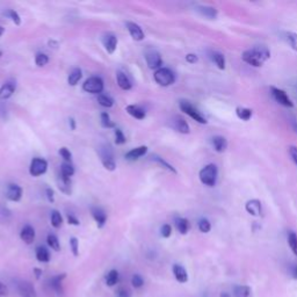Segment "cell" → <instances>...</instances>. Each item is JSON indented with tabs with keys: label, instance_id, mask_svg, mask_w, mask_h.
Wrapping results in <instances>:
<instances>
[{
	"label": "cell",
	"instance_id": "cell-39",
	"mask_svg": "<svg viewBox=\"0 0 297 297\" xmlns=\"http://www.w3.org/2000/svg\"><path fill=\"white\" fill-rule=\"evenodd\" d=\"M288 244L290 250L292 251V253L297 255V235L294 231L288 232Z\"/></svg>",
	"mask_w": 297,
	"mask_h": 297
},
{
	"label": "cell",
	"instance_id": "cell-34",
	"mask_svg": "<svg viewBox=\"0 0 297 297\" xmlns=\"http://www.w3.org/2000/svg\"><path fill=\"white\" fill-rule=\"evenodd\" d=\"M236 114L237 116H238V119L243 120V121H250L252 115H253L251 109H248V108H245V107H237Z\"/></svg>",
	"mask_w": 297,
	"mask_h": 297
},
{
	"label": "cell",
	"instance_id": "cell-15",
	"mask_svg": "<svg viewBox=\"0 0 297 297\" xmlns=\"http://www.w3.org/2000/svg\"><path fill=\"white\" fill-rule=\"evenodd\" d=\"M127 28H128V30H129V34L131 35V38L134 39L135 41H143L144 38H145V36H144L142 28H140L137 23L128 21Z\"/></svg>",
	"mask_w": 297,
	"mask_h": 297
},
{
	"label": "cell",
	"instance_id": "cell-3",
	"mask_svg": "<svg viewBox=\"0 0 297 297\" xmlns=\"http://www.w3.org/2000/svg\"><path fill=\"white\" fill-rule=\"evenodd\" d=\"M154 78L156 83L163 87L171 86L175 82L174 72L171 69H168V67H160V69L155 72Z\"/></svg>",
	"mask_w": 297,
	"mask_h": 297
},
{
	"label": "cell",
	"instance_id": "cell-2",
	"mask_svg": "<svg viewBox=\"0 0 297 297\" xmlns=\"http://www.w3.org/2000/svg\"><path fill=\"white\" fill-rule=\"evenodd\" d=\"M200 181H201L204 186L214 187L216 182H217L218 178V168L215 164H209V165L204 166L199 173Z\"/></svg>",
	"mask_w": 297,
	"mask_h": 297
},
{
	"label": "cell",
	"instance_id": "cell-48",
	"mask_svg": "<svg viewBox=\"0 0 297 297\" xmlns=\"http://www.w3.org/2000/svg\"><path fill=\"white\" fill-rule=\"evenodd\" d=\"M59 156L65 160V163H71L72 160V154L67 147H61L59 148Z\"/></svg>",
	"mask_w": 297,
	"mask_h": 297
},
{
	"label": "cell",
	"instance_id": "cell-27",
	"mask_svg": "<svg viewBox=\"0 0 297 297\" xmlns=\"http://www.w3.org/2000/svg\"><path fill=\"white\" fill-rule=\"evenodd\" d=\"M175 227L178 229V231L181 235H186L188 231H190L191 224L188 222V219L183 217H176L175 218Z\"/></svg>",
	"mask_w": 297,
	"mask_h": 297
},
{
	"label": "cell",
	"instance_id": "cell-37",
	"mask_svg": "<svg viewBox=\"0 0 297 297\" xmlns=\"http://www.w3.org/2000/svg\"><path fill=\"white\" fill-rule=\"evenodd\" d=\"M98 102L102 107H106V108H110V107L114 106L113 98H110L109 95H106V94H99L98 95Z\"/></svg>",
	"mask_w": 297,
	"mask_h": 297
},
{
	"label": "cell",
	"instance_id": "cell-63",
	"mask_svg": "<svg viewBox=\"0 0 297 297\" xmlns=\"http://www.w3.org/2000/svg\"><path fill=\"white\" fill-rule=\"evenodd\" d=\"M2 55H3V53H0V57H2Z\"/></svg>",
	"mask_w": 297,
	"mask_h": 297
},
{
	"label": "cell",
	"instance_id": "cell-47",
	"mask_svg": "<svg viewBox=\"0 0 297 297\" xmlns=\"http://www.w3.org/2000/svg\"><path fill=\"white\" fill-rule=\"evenodd\" d=\"M6 15H7V17H10L12 21H13L17 26L21 25V18H20V15L18 14V12H15L14 10H10L6 13Z\"/></svg>",
	"mask_w": 297,
	"mask_h": 297
},
{
	"label": "cell",
	"instance_id": "cell-9",
	"mask_svg": "<svg viewBox=\"0 0 297 297\" xmlns=\"http://www.w3.org/2000/svg\"><path fill=\"white\" fill-rule=\"evenodd\" d=\"M48 170V163L43 158H34L30 163L29 173L31 176H40L44 174Z\"/></svg>",
	"mask_w": 297,
	"mask_h": 297
},
{
	"label": "cell",
	"instance_id": "cell-12",
	"mask_svg": "<svg viewBox=\"0 0 297 297\" xmlns=\"http://www.w3.org/2000/svg\"><path fill=\"white\" fill-rule=\"evenodd\" d=\"M102 44L108 54H114L118 48V38L113 33H107L102 38Z\"/></svg>",
	"mask_w": 297,
	"mask_h": 297
},
{
	"label": "cell",
	"instance_id": "cell-49",
	"mask_svg": "<svg viewBox=\"0 0 297 297\" xmlns=\"http://www.w3.org/2000/svg\"><path fill=\"white\" fill-rule=\"evenodd\" d=\"M288 273L294 280H297V264L290 263L288 264Z\"/></svg>",
	"mask_w": 297,
	"mask_h": 297
},
{
	"label": "cell",
	"instance_id": "cell-28",
	"mask_svg": "<svg viewBox=\"0 0 297 297\" xmlns=\"http://www.w3.org/2000/svg\"><path fill=\"white\" fill-rule=\"evenodd\" d=\"M58 188L64 193V194L71 195V193H72V190H71V179L70 178H64V176L59 175Z\"/></svg>",
	"mask_w": 297,
	"mask_h": 297
},
{
	"label": "cell",
	"instance_id": "cell-58",
	"mask_svg": "<svg viewBox=\"0 0 297 297\" xmlns=\"http://www.w3.org/2000/svg\"><path fill=\"white\" fill-rule=\"evenodd\" d=\"M34 274H35V278H36V280H40L42 278V275H43V271L41 270V268H34Z\"/></svg>",
	"mask_w": 297,
	"mask_h": 297
},
{
	"label": "cell",
	"instance_id": "cell-11",
	"mask_svg": "<svg viewBox=\"0 0 297 297\" xmlns=\"http://www.w3.org/2000/svg\"><path fill=\"white\" fill-rule=\"evenodd\" d=\"M6 198L13 202L20 201L22 198V188L17 183H10L6 190Z\"/></svg>",
	"mask_w": 297,
	"mask_h": 297
},
{
	"label": "cell",
	"instance_id": "cell-41",
	"mask_svg": "<svg viewBox=\"0 0 297 297\" xmlns=\"http://www.w3.org/2000/svg\"><path fill=\"white\" fill-rule=\"evenodd\" d=\"M198 226H199V230L203 232V234H208V232L211 230V224L207 218L200 219Z\"/></svg>",
	"mask_w": 297,
	"mask_h": 297
},
{
	"label": "cell",
	"instance_id": "cell-8",
	"mask_svg": "<svg viewBox=\"0 0 297 297\" xmlns=\"http://www.w3.org/2000/svg\"><path fill=\"white\" fill-rule=\"evenodd\" d=\"M144 57H145L146 64H147V66L150 67V69H152V70L160 69V66H162V64H163V59H162V56H160V54L158 53L157 50L147 49L145 51Z\"/></svg>",
	"mask_w": 297,
	"mask_h": 297
},
{
	"label": "cell",
	"instance_id": "cell-40",
	"mask_svg": "<svg viewBox=\"0 0 297 297\" xmlns=\"http://www.w3.org/2000/svg\"><path fill=\"white\" fill-rule=\"evenodd\" d=\"M152 160H155V162H157L159 165H162L164 168H166L167 171H170V172H172V173H176V170L175 168L171 165V164H168L166 160H164L162 157H159V156H152Z\"/></svg>",
	"mask_w": 297,
	"mask_h": 297
},
{
	"label": "cell",
	"instance_id": "cell-42",
	"mask_svg": "<svg viewBox=\"0 0 297 297\" xmlns=\"http://www.w3.org/2000/svg\"><path fill=\"white\" fill-rule=\"evenodd\" d=\"M48 62H49V57H48L46 54L40 53L35 56V63H36V65L40 66V67L46 66Z\"/></svg>",
	"mask_w": 297,
	"mask_h": 297
},
{
	"label": "cell",
	"instance_id": "cell-6",
	"mask_svg": "<svg viewBox=\"0 0 297 297\" xmlns=\"http://www.w3.org/2000/svg\"><path fill=\"white\" fill-rule=\"evenodd\" d=\"M83 90L87 93L92 94H101L103 91V82L100 77H91L88 78L83 85Z\"/></svg>",
	"mask_w": 297,
	"mask_h": 297
},
{
	"label": "cell",
	"instance_id": "cell-46",
	"mask_svg": "<svg viewBox=\"0 0 297 297\" xmlns=\"http://www.w3.org/2000/svg\"><path fill=\"white\" fill-rule=\"evenodd\" d=\"M70 248H71L72 253H73L75 256L79 255V242H78V239L76 238V237H72V238H70Z\"/></svg>",
	"mask_w": 297,
	"mask_h": 297
},
{
	"label": "cell",
	"instance_id": "cell-4",
	"mask_svg": "<svg viewBox=\"0 0 297 297\" xmlns=\"http://www.w3.org/2000/svg\"><path fill=\"white\" fill-rule=\"evenodd\" d=\"M179 107L183 113H186L190 118H192L194 121L201 123V124H206L208 121L207 119L201 114V112H199L198 108H195L192 105L190 101H186V100H181L179 102Z\"/></svg>",
	"mask_w": 297,
	"mask_h": 297
},
{
	"label": "cell",
	"instance_id": "cell-29",
	"mask_svg": "<svg viewBox=\"0 0 297 297\" xmlns=\"http://www.w3.org/2000/svg\"><path fill=\"white\" fill-rule=\"evenodd\" d=\"M234 296L235 297H252V289L248 286H236L234 288Z\"/></svg>",
	"mask_w": 297,
	"mask_h": 297
},
{
	"label": "cell",
	"instance_id": "cell-23",
	"mask_svg": "<svg viewBox=\"0 0 297 297\" xmlns=\"http://www.w3.org/2000/svg\"><path fill=\"white\" fill-rule=\"evenodd\" d=\"M196 11H198L201 15H203V17H206L208 19H216V17H217V10L214 9V7H211V6H206V5L196 6Z\"/></svg>",
	"mask_w": 297,
	"mask_h": 297
},
{
	"label": "cell",
	"instance_id": "cell-10",
	"mask_svg": "<svg viewBox=\"0 0 297 297\" xmlns=\"http://www.w3.org/2000/svg\"><path fill=\"white\" fill-rule=\"evenodd\" d=\"M18 291L21 297H38L36 289L29 281H22V282H20L18 286Z\"/></svg>",
	"mask_w": 297,
	"mask_h": 297
},
{
	"label": "cell",
	"instance_id": "cell-62",
	"mask_svg": "<svg viewBox=\"0 0 297 297\" xmlns=\"http://www.w3.org/2000/svg\"><path fill=\"white\" fill-rule=\"evenodd\" d=\"M219 297H231L230 294H228V292H222V294L219 295Z\"/></svg>",
	"mask_w": 297,
	"mask_h": 297
},
{
	"label": "cell",
	"instance_id": "cell-52",
	"mask_svg": "<svg viewBox=\"0 0 297 297\" xmlns=\"http://www.w3.org/2000/svg\"><path fill=\"white\" fill-rule=\"evenodd\" d=\"M46 195H47L48 201H49L50 203H54L55 202V193H54L53 190H51V188H47V190H46Z\"/></svg>",
	"mask_w": 297,
	"mask_h": 297
},
{
	"label": "cell",
	"instance_id": "cell-35",
	"mask_svg": "<svg viewBox=\"0 0 297 297\" xmlns=\"http://www.w3.org/2000/svg\"><path fill=\"white\" fill-rule=\"evenodd\" d=\"M75 174V167L71 163H63L61 166V175L64 178H70Z\"/></svg>",
	"mask_w": 297,
	"mask_h": 297
},
{
	"label": "cell",
	"instance_id": "cell-51",
	"mask_svg": "<svg viewBox=\"0 0 297 297\" xmlns=\"http://www.w3.org/2000/svg\"><path fill=\"white\" fill-rule=\"evenodd\" d=\"M288 152H289V156H290L291 160L295 163V165L297 166V146L290 145L288 147Z\"/></svg>",
	"mask_w": 297,
	"mask_h": 297
},
{
	"label": "cell",
	"instance_id": "cell-61",
	"mask_svg": "<svg viewBox=\"0 0 297 297\" xmlns=\"http://www.w3.org/2000/svg\"><path fill=\"white\" fill-rule=\"evenodd\" d=\"M5 33V28H4L3 26H0V38H2V35Z\"/></svg>",
	"mask_w": 297,
	"mask_h": 297
},
{
	"label": "cell",
	"instance_id": "cell-21",
	"mask_svg": "<svg viewBox=\"0 0 297 297\" xmlns=\"http://www.w3.org/2000/svg\"><path fill=\"white\" fill-rule=\"evenodd\" d=\"M146 152H147V146H145V145L135 147V148H132V150H130L129 152H127L126 159H128V160H137L140 157H143L144 155H146Z\"/></svg>",
	"mask_w": 297,
	"mask_h": 297
},
{
	"label": "cell",
	"instance_id": "cell-56",
	"mask_svg": "<svg viewBox=\"0 0 297 297\" xmlns=\"http://www.w3.org/2000/svg\"><path fill=\"white\" fill-rule=\"evenodd\" d=\"M67 222H69L70 224H72V226H79V224H80L79 220L77 218H76L75 216H72V215L67 216Z\"/></svg>",
	"mask_w": 297,
	"mask_h": 297
},
{
	"label": "cell",
	"instance_id": "cell-55",
	"mask_svg": "<svg viewBox=\"0 0 297 297\" xmlns=\"http://www.w3.org/2000/svg\"><path fill=\"white\" fill-rule=\"evenodd\" d=\"M118 297H130V294L127 289L120 288L118 290Z\"/></svg>",
	"mask_w": 297,
	"mask_h": 297
},
{
	"label": "cell",
	"instance_id": "cell-32",
	"mask_svg": "<svg viewBox=\"0 0 297 297\" xmlns=\"http://www.w3.org/2000/svg\"><path fill=\"white\" fill-rule=\"evenodd\" d=\"M283 39L286 40V42L290 46L292 50L297 51V34L294 31H284Z\"/></svg>",
	"mask_w": 297,
	"mask_h": 297
},
{
	"label": "cell",
	"instance_id": "cell-45",
	"mask_svg": "<svg viewBox=\"0 0 297 297\" xmlns=\"http://www.w3.org/2000/svg\"><path fill=\"white\" fill-rule=\"evenodd\" d=\"M127 142L126 139V136L123 135V132L121 129H119V128H116L115 129V143L118 144V145H122Z\"/></svg>",
	"mask_w": 297,
	"mask_h": 297
},
{
	"label": "cell",
	"instance_id": "cell-25",
	"mask_svg": "<svg viewBox=\"0 0 297 297\" xmlns=\"http://www.w3.org/2000/svg\"><path fill=\"white\" fill-rule=\"evenodd\" d=\"M35 255H36V259H38L40 263H49L50 262V252L47 247H44V246L36 247Z\"/></svg>",
	"mask_w": 297,
	"mask_h": 297
},
{
	"label": "cell",
	"instance_id": "cell-24",
	"mask_svg": "<svg viewBox=\"0 0 297 297\" xmlns=\"http://www.w3.org/2000/svg\"><path fill=\"white\" fill-rule=\"evenodd\" d=\"M126 110L128 112V114L132 116V118H135L137 120L145 119V112H144L143 108H140L139 106L129 105V106H127Z\"/></svg>",
	"mask_w": 297,
	"mask_h": 297
},
{
	"label": "cell",
	"instance_id": "cell-26",
	"mask_svg": "<svg viewBox=\"0 0 297 297\" xmlns=\"http://www.w3.org/2000/svg\"><path fill=\"white\" fill-rule=\"evenodd\" d=\"M116 78H118V84L121 90L123 91H129L132 87V84L129 80V78L127 77V75H124L123 72L119 71L118 75H116Z\"/></svg>",
	"mask_w": 297,
	"mask_h": 297
},
{
	"label": "cell",
	"instance_id": "cell-19",
	"mask_svg": "<svg viewBox=\"0 0 297 297\" xmlns=\"http://www.w3.org/2000/svg\"><path fill=\"white\" fill-rule=\"evenodd\" d=\"M172 271H173L175 280L178 281L179 283H186L187 282V281H188V274H187V271L184 270L183 266H181V265L175 264V265H173V268H172Z\"/></svg>",
	"mask_w": 297,
	"mask_h": 297
},
{
	"label": "cell",
	"instance_id": "cell-17",
	"mask_svg": "<svg viewBox=\"0 0 297 297\" xmlns=\"http://www.w3.org/2000/svg\"><path fill=\"white\" fill-rule=\"evenodd\" d=\"M91 212H92V216H93V218L96 222V224H98V228H103V226H105L106 222H107V214H106V212L103 211V209H101V208H99V207L92 208Z\"/></svg>",
	"mask_w": 297,
	"mask_h": 297
},
{
	"label": "cell",
	"instance_id": "cell-16",
	"mask_svg": "<svg viewBox=\"0 0 297 297\" xmlns=\"http://www.w3.org/2000/svg\"><path fill=\"white\" fill-rule=\"evenodd\" d=\"M172 123H173L174 129L180 132V134H190L191 132L190 124H188L186 120L182 119L181 116H175Z\"/></svg>",
	"mask_w": 297,
	"mask_h": 297
},
{
	"label": "cell",
	"instance_id": "cell-31",
	"mask_svg": "<svg viewBox=\"0 0 297 297\" xmlns=\"http://www.w3.org/2000/svg\"><path fill=\"white\" fill-rule=\"evenodd\" d=\"M211 59L214 63L217 65L219 70L226 69V57H224L223 54L218 53V51H212L211 53Z\"/></svg>",
	"mask_w": 297,
	"mask_h": 297
},
{
	"label": "cell",
	"instance_id": "cell-1",
	"mask_svg": "<svg viewBox=\"0 0 297 297\" xmlns=\"http://www.w3.org/2000/svg\"><path fill=\"white\" fill-rule=\"evenodd\" d=\"M271 57V51L265 46H255L245 50L242 55L243 61L248 65L260 67Z\"/></svg>",
	"mask_w": 297,
	"mask_h": 297
},
{
	"label": "cell",
	"instance_id": "cell-57",
	"mask_svg": "<svg viewBox=\"0 0 297 297\" xmlns=\"http://www.w3.org/2000/svg\"><path fill=\"white\" fill-rule=\"evenodd\" d=\"M289 123H290L292 130H294L297 134V120L294 118V116H291V118L289 119Z\"/></svg>",
	"mask_w": 297,
	"mask_h": 297
},
{
	"label": "cell",
	"instance_id": "cell-22",
	"mask_svg": "<svg viewBox=\"0 0 297 297\" xmlns=\"http://www.w3.org/2000/svg\"><path fill=\"white\" fill-rule=\"evenodd\" d=\"M15 92V84L14 83H6L0 87V99L6 100L10 99Z\"/></svg>",
	"mask_w": 297,
	"mask_h": 297
},
{
	"label": "cell",
	"instance_id": "cell-44",
	"mask_svg": "<svg viewBox=\"0 0 297 297\" xmlns=\"http://www.w3.org/2000/svg\"><path fill=\"white\" fill-rule=\"evenodd\" d=\"M131 283H132V287L136 289H139L144 286V279L139 274H135L131 278Z\"/></svg>",
	"mask_w": 297,
	"mask_h": 297
},
{
	"label": "cell",
	"instance_id": "cell-38",
	"mask_svg": "<svg viewBox=\"0 0 297 297\" xmlns=\"http://www.w3.org/2000/svg\"><path fill=\"white\" fill-rule=\"evenodd\" d=\"M47 243H48V245H49V247L51 248V250H54L56 252L61 251V244H59V240L55 235L48 236Z\"/></svg>",
	"mask_w": 297,
	"mask_h": 297
},
{
	"label": "cell",
	"instance_id": "cell-43",
	"mask_svg": "<svg viewBox=\"0 0 297 297\" xmlns=\"http://www.w3.org/2000/svg\"><path fill=\"white\" fill-rule=\"evenodd\" d=\"M101 124L103 128H115V123L110 120V116L108 113H102L101 114Z\"/></svg>",
	"mask_w": 297,
	"mask_h": 297
},
{
	"label": "cell",
	"instance_id": "cell-14",
	"mask_svg": "<svg viewBox=\"0 0 297 297\" xmlns=\"http://www.w3.org/2000/svg\"><path fill=\"white\" fill-rule=\"evenodd\" d=\"M245 209H246L248 214L252 215V216H260L263 212L262 202H260L259 200H256V199L250 200V201L245 204Z\"/></svg>",
	"mask_w": 297,
	"mask_h": 297
},
{
	"label": "cell",
	"instance_id": "cell-53",
	"mask_svg": "<svg viewBox=\"0 0 297 297\" xmlns=\"http://www.w3.org/2000/svg\"><path fill=\"white\" fill-rule=\"evenodd\" d=\"M9 296V288L5 286L2 281H0V297H7Z\"/></svg>",
	"mask_w": 297,
	"mask_h": 297
},
{
	"label": "cell",
	"instance_id": "cell-36",
	"mask_svg": "<svg viewBox=\"0 0 297 297\" xmlns=\"http://www.w3.org/2000/svg\"><path fill=\"white\" fill-rule=\"evenodd\" d=\"M62 224H63V217L61 212L57 210L51 211V226H53L55 229H59L62 227Z\"/></svg>",
	"mask_w": 297,
	"mask_h": 297
},
{
	"label": "cell",
	"instance_id": "cell-18",
	"mask_svg": "<svg viewBox=\"0 0 297 297\" xmlns=\"http://www.w3.org/2000/svg\"><path fill=\"white\" fill-rule=\"evenodd\" d=\"M66 278L65 273L63 274H58L56 276H53L50 280V287L53 288V290L56 292L57 295H62L63 294V281Z\"/></svg>",
	"mask_w": 297,
	"mask_h": 297
},
{
	"label": "cell",
	"instance_id": "cell-30",
	"mask_svg": "<svg viewBox=\"0 0 297 297\" xmlns=\"http://www.w3.org/2000/svg\"><path fill=\"white\" fill-rule=\"evenodd\" d=\"M82 77H83L82 70H80L79 67H76V69L72 70L71 73L69 75L67 83H69V85H71V86H76L79 83V80L82 79Z\"/></svg>",
	"mask_w": 297,
	"mask_h": 297
},
{
	"label": "cell",
	"instance_id": "cell-13",
	"mask_svg": "<svg viewBox=\"0 0 297 297\" xmlns=\"http://www.w3.org/2000/svg\"><path fill=\"white\" fill-rule=\"evenodd\" d=\"M35 229L29 226V224H27V226H25L22 228L21 232H20V238H21V240L23 243H26L27 245H30L34 243L35 240Z\"/></svg>",
	"mask_w": 297,
	"mask_h": 297
},
{
	"label": "cell",
	"instance_id": "cell-59",
	"mask_svg": "<svg viewBox=\"0 0 297 297\" xmlns=\"http://www.w3.org/2000/svg\"><path fill=\"white\" fill-rule=\"evenodd\" d=\"M69 124H70V127H71V130H75L76 129V121H75V119H70L69 120Z\"/></svg>",
	"mask_w": 297,
	"mask_h": 297
},
{
	"label": "cell",
	"instance_id": "cell-7",
	"mask_svg": "<svg viewBox=\"0 0 297 297\" xmlns=\"http://www.w3.org/2000/svg\"><path fill=\"white\" fill-rule=\"evenodd\" d=\"M271 94L273 96V99H274L278 103H280L281 106L287 107V108L294 107V102L291 101V99L289 98V95L286 93V92H284L283 90H281V88L272 86L271 87Z\"/></svg>",
	"mask_w": 297,
	"mask_h": 297
},
{
	"label": "cell",
	"instance_id": "cell-50",
	"mask_svg": "<svg viewBox=\"0 0 297 297\" xmlns=\"http://www.w3.org/2000/svg\"><path fill=\"white\" fill-rule=\"evenodd\" d=\"M160 234H162L164 238H168L172 235V227L170 224H164L162 229H160Z\"/></svg>",
	"mask_w": 297,
	"mask_h": 297
},
{
	"label": "cell",
	"instance_id": "cell-54",
	"mask_svg": "<svg viewBox=\"0 0 297 297\" xmlns=\"http://www.w3.org/2000/svg\"><path fill=\"white\" fill-rule=\"evenodd\" d=\"M186 61L190 64H195L196 62H198V56L194 54H188L186 56Z\"/></svg>",
	"mask_w": 297,
	"mask_h": 297
},
{
	"label": "cell",
	"instance_id": "cell-33",
	"mask_svg": "<svg viewBox=\"0 0 297 297\" xmlns=\"http://www.w3.org/2000/svg\"><path fill=\"white\" fill-rule=\"evenodd\" d=\"M120 280V274L116 270H112L109 273L106 275V284L108 287H114L119 283Z\"/></svg>",
	"mask_w": 297,
	"mask_h": 297
},
{
	"label": "cell",
	"instance_id": "cell-5",
	"mask_svg": "<svg viewBox=\"0 0 297 297\" xmlns=\"http://www.w3.org/2000/svg\"><path fill=\"white\" fill-rule=\"evenodd\" d=\"M99 155L100 157H101V162L106 170L115 171L116 164L114 160V154H113V150H112V147L109 145L101 146L99 150Z\"/></svg>",
	"mask_w": 297,
	"mask_h": 297
},
{
	"label": "cell",
	"instance_id": "cell-20",
	"mask_svg": "<svg viewBox=\"0 0 297 297\" xmlns=\"http://www.w3.org/2000/svg\"><path fill=\"white\" fill-rule=\"evenodd\" d=\"M212 146H214V150L218 154H222L228 148V140L223 136H214L212 137Z\"/></svg>",
	"mask_w": 297,
	"mask_h": 297
},
{
	"label": "cell",
	"instance_id": "cell-60",
	"mask_svg": "<svg viewBox=\"0 0 297 297\" xmlns=\"http://www.w3.org/2000/svg\"><path fill=\"white\" fill-rule=\"evenodd\" d=\"M48 44H49L50 48H51V47H53V48H57V47H58V42L54 41V40H51V41L48 42Z\"/></svg>",
	"mask_w": 297,
	"mask_h": 297
}]
</instances>
